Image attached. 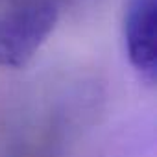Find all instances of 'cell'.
I'll list each match as a JSON object with an SVG mask.
<instances>
[{
    "mask_svg": "<svg viewBox=\"0 0 157 157\" xmlns=\"http://www.w3.org/2000/svg\"><path fill=\"white\" fill-rule=\"evenodd\" d=\"M124 44L131 67L153 85L157 76V0H128Z\"/></svg>",
    "mask_w": 157,
    "mask_h": 157,
    "instance_id": "obj_2",
    "label": "cell"
},
{
    "mask_svg": "<svg viewBox=\"0 0 157 157\" xmlns=\"http://www.w3.org/2000/svg\"><path fill=\"white\" fill-rule=\"evenodd\" d=\"M63 0H0V68H21L54 32Z\"/></svg>",
    "mask_w": 157,
    "mask_h": 157,
    "instance_id": "obj_1",
    "label": "cell"
}]
</instances>
